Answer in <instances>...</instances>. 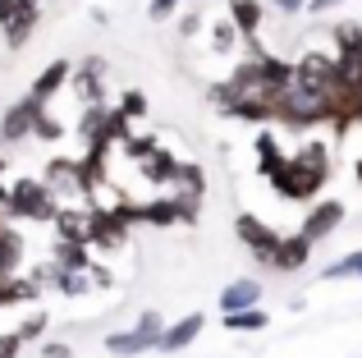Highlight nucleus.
<instances>
[{
  "mask_svg": "<svg viewBox=\"0 0 362 358\" xmlns=\"http://www.w3.org/2000/svg\"><path fill=\"white\" fill-rule=\"evenodd\" d=\"M271 175H275V193L293 197V202H308V197H317V188L326 184V166L308 161V156H293V161L271 166Z\"/></svg>",
  "mask_w": 362,
  "mask_h": 358,
  "instance_id": "f257e3e1",
  "label": "nucleus"
},
{
  "mask_svg": "<svg viewBox=\"0 0 362 358\" xmlns=\"http://www.w3.org/2000/svg\"><path fill=\"white\" fill-rule=\"evenodd\" d=\"M234 37H239V28H234V23H216L211 28V46H216V51H230Z\"/></svg>",
  "mask_w": 362,
  "mask_h": 358,
  "instance_id": "aec40b11",
  "label": "nucleus"
},
{
  "mask_svg": "<svg viewBox=\"0 0 362 358\" xmlns=\"http://www.w3.org/2000/svg\"><path fill=\"white\" fill-rule=\"evenodd\" d=\"M160 331H165L160 313H142L133 331H115V335H106V350H110V354H119V358L147 354V350H156V345H160Z\"/></svg>",
  "mask_w": 362,
  "mask_h": 358,
  "instance_id": "7ed1b4c3",
  "label": "nucleus"
},
{
  "mask_svg": "<svg viewBox=\"0 0 362 358\" xmlns=\"http://www.w3.org/2000/svg\"><path fill=\"white\" fill-rule=\"evenodd\" d=\"M234 230H239V239L247 243V253H252L257 262H266V267H271L275 248H280V234L266 230V225L257 221V216H239V221H234Z\"/></svg>",
  "mask_w": 362,
  "mask_h": 358,
  "instance_id": "423d86ee",
  "label": "nucleus"
},
{
  "mask_svg": "<svg viewBox=\"0 0 362 358\" xmlns=\"http://www.w3.org/2000/svg\"><path fill=\"white\" fill-rule=\"evenodd\" d=\"M23 5H37V0H23Z\"/></svg>",
  "mask_w": 362,
  "mask_h": 358,
  "instance_id": "c756f323",
  "label": "nucleus"
},
{
  "mask_svg": "<svg viewBox=\"0 0 362 358\" xmlns=\"http://www.w3.org/2000/svg\"><path fill=\"white\" fill-rule=\"evenodd\" d=\"M280 14H298V9H308V0H271Z\"/></svg>",
  "mask_w": 362,
  "mask_h": 358,
  "instance_id": "393cba45",
  "label": "nucleus"
},
{
  "mask_svg": "<svg viewBox=\"0 0 362 358\" xmlns=\"http://www.w3.org/2000/svg\"><path fill=\"white\" fill-rule=\"evenodd\" d=\"M23 9H28L23 0H0V28H9V23H14L18 14H23Z\"/></svg>",
  "mask_w": 362,
  "mask_h": 358,
  "instance_id": "412c9836",
  "label": "nucleus"
},
{
  "mask_svg": "<svg viewBox=\"0 0 362 358\" xmlns=\"http://www.w3.org/2000/svg\"><path fill=\"white\" fill-rule=\"evenodd\" d=\"M354 175H358V184H362V161H358V166H354Z\"/></svg>",
  "mask_w": 362,
  "mask_h": 358,
  "instance_id": "c85d7f7f",
  "label": "nucleus"
},
{
  "mask_svg": "<svg viewBox=\"0 0 362 358\" xmlns=\"http://www.w3.org/2000/svg\"><path fill=\"white\" fill-rule=\"evenodd\" d=\"M69 79H74V64H69V60H51V64H46V69L33 79V92H28V97L46 106V101H51L55 92H60L64 83H69Z\"/></svg>",
  "mask_w": 362,
  "mask_h": 358,
  "instance_id": "9d476101",
  "label": "nucleus"
},
{
  "mask_svg": "<svg viewBox=\"0 0 362 358\" xmlns=\"http://www.w3.org/2000/svg\"><path fill=\"white\" fill-rule=\"evenodd\" d=\"M262 304V285L257 280H234L230 289H221V313H247Z\"/></svg>",
  "mask_w": 362,
  "mask_h": 358,
  "instance_id": "9b49d317",
  "label": "nucleus"
},
{
  "mask_svg": "<svg viewBox=\"0 0 362 358\" xmlns=\"http://www.w3.org/2000/svg\"><path fill=\"white\" fill-rule=\"evenodd\" d=\"M42 110H46V106H42V101H33V97L14 101V106H9V115L0 120V138H5V143H23V138L37 129Z\"/></svg>",
  "mask_w": 362,
  "mask_h": 358,
  "instance_id": "39448f33",
  "label": "nucleus"
},
{
  "mask_svg": "<svg viewBox=\"0 0 362 358\" xmlns=\"http://www.w3.org/2000/svg\"><path fill=\"white\" fill-rule=\"evenodd\" d=\"M312 248H317V243H312L308 234H289V239H280L271 267L275 271H298V267H308V262H312Z\"/></svg>",
  "mask_w": 362,
  "mask_h": 358,
  "instance_id": "1a4fd4ad",
  "label": "nucleus"
},
{
  "mask_svg": "<svg viewBox=\"0 0 362 358\" xmlns=\"http://www.w3.org/2000/svg\"><path fill=\"white\" fill-rule=\"evenodd\" d=\"M33 134H37V138H46V143H51V138H60V134H64V129H60V125H55V120L46 115V110H42V120H37V129H33Z\"/></svg>",
  "mask_w": 362,
  "mask_h": 358,
  "instance_id": "5701e85b",
  "label": "nucleus"
},
{
  "mask_svg": "<svg viewBox=\"0 0 362 358\" xmlns=\"http://www.w3.org/2000/svg\"><path fill=\"white\" fill-rule=\"evenodd\" d=\"M23 262V239H18L9 225H0V280L14 276V267Z\"/></svg>",
  "mask_w": 362,
  "mask_h": 358,
  "instance_id": "f8f14e48",
  "label": "nucleus"
},
{
  "mask_svg": "<svg viewBox=\"0 0 362 358\" xmlns=\"http://www.w3.org/2000/svg\"><path fill=\"white\" fill-rule=\"evenodd\" d=\"M55 262H60V271H88V243L60 239V248H55Z\"/></svg>",
  "mask_w": 362,
  "mask_h": 358,
  "instance_id": "4468645a",
  "label": "nucleus"
},
{
  "mask_svg": "<svg viewBox=\"0 0 362 358\" xmlns=\"http://www.w3.org/2000/svg\"><path fill=\"white\" fill-rule=\"evenodd\" d=\"M330 5H339V0H308V9H317V14H321V9H330Z\"/></svg>",
  "mask_w": 362,
  "mask_h": 358,
  "instance_id": "cd10ccee",
  "label": "nucleus"
},
{
  "mask_svg": "<svg viewBox=\"0 0 362 358\" xmlns=\"http://www.w3.org/2000/svg\"><path fill=\"white\" fill-rule=\"evenodd\" d=\"M179 9V0H147V14L151 18H170Z\"/></svg>",
  "mask_w": 362,
  "mask_h": 358,
  "instance_id": "b1692460",
  "label": "nucleus"
},
{
  "mask_svg": "<svg viewBox=\"0 0 362 358\" xmlns=\"http://www.w3.org/2000/svg\"><path fill=\"white\" fill-rule=\"evenodd\" d=\"M9 216H28V221H55V197L51 188H46V179H18V184H9V197H5Z\"/></svg>",
  "mask_w": 362,
  "mask_h": 358,
  "instance_id": "f03ea898",
  "label": "nucleus"
},
{
  "mask_svg": "<svg viewBox=\"0 0 362 358\" xmlns=\"http://www.w3.org/2000/svg\"><path fill=\"white\" fill-rule=\"evenodd\" d=\"M197 23H202L197 14H184V23H179V28H184V37H193V33H197Z\"/></svg>",
  "mask_w": 362,
  "mask_h": 358,
  "instance_id": "bb28decb",
  "label": "nucleus"
},
{
  "mask_svg": "<svg viewBox=\"0 0 362 358\" xmlns=\"http://www.w3.org/2000/svg\"><path fill=\"white\" fill-rule=\"evenodd\" d=\"M225 326H230V331H262V326H266V313H262V308H247V313H225Z\"/></svg>",
  "mask_w": 362,
  "mask_h": 358,
  "instance_id": "dca6fc26",
  "label": "nucleus"
},
{
  "mask_svg": "<svg viewBox=\"0 0 362 358\" xmlns=\"http://www.w3.org/2000/svg\"><path fill=\"white\" fill-rule=\"evenodd\" d=\"M42 358H69V345H42Z\"/></svg>",
  "mask_w": 362,
  "mask_h": 358,
  "instance_id": "a878e982",
  "label": "nucleus"
},
{
  "mask_svg": "<svg viewBox=\"0 0 362 358\" xmlns=\"http://www.w3.org/2000/svg\"><path fill=\"white\" fill-rule=\"evenodd\" d=\"M230 23L239 28L243 37H252L262 28V5L257 0H230Z\"/></svg>",
  "mask_w": 362,
  "mask_h": 358,
  "instance_id": "ddd939ff",
  "label": "nucleus"
},
{
  "mask_svg": "<svg viewBox=\"0 0 362 358\" xmlns=\"http://www.w3.org/2000/svg\"><path fill=\"white\" fill-rule=\"evenodd\" d=\"M202 326H206V317L202 313H188V317H179L175 326H165L160 331V345L156 350H165V354H179V350H188V345L202 335Z\"/></svg>",
  "mask_w": 362,
  "mask_h": 358,
  "instance_id": "0eeeda50",
  "label": "nucleus"
},
{
  "mask_svg": "<svg viewBox=\"0 0 362 358\" xmlns=\"http://www.w3.org/2000/svg\"><path fill=\"white\" fill-rule=\"evenodd\" d=\"M339 276H362V253H349V258L330 262V267H326V280H339Z\"/></svg>",
  "mask_w": 362,
  "mask_h": 358,
  "instance_id": "a211bd4d",
  "label": "nucleus"
},
{
  "mask_svg": "<svg viewBox=\"0 0 362 358\" xmlns=\"http://www.w3.org/2000/svg\"><path fill=\"white\" fill-rule=\"evenodd\" d=\"M119 115H124V120H142V115H147V97H142V92H124Z\"/></svg>",
  "mask_w": 362,
  "mask_h": 358,
  "instance_id": "6ab92c4d",
  "label": "nucleus"
},
{
  "mask_svg": "<svg viewBox=\"0 0 362 358\" xmlns=\"http://www.w3.org/2000/svg\"><path fill=\"white\" fill-rule=\"evenodd\" d=\"M18 335H23V340H42L46 335V317H28V322L18 326Z\"/></svg>",
  "mask_w": 362,
  "mask_h": 358,
  "instance_id": "4be33fe9",
  "label": "nucleus"
},
{
  "mask_svg": "<svg viewBox=\"0 0 362 358\" xmlns=\"http://www.w3.org/2000/svg\"><path fill=\"white\" fill-rule=\"evenodd\" d=\"M339 221H344V207H339V202H317V207L308 212V221H303V230H298V234H308L312 243H321L326 234H335V230H339Z\"/></svg>",
  "mask_w": 362,
  "mask_h": 358,
  "instance_id": "6e6552de",
  "label": "nucleus"
},
{
  "mask_svg": "<svg viewBox=\"0 0 362 358\" xmlns=\"http://www.w3.org/2000/svg\"><path fill=\"white\" fill-rule=\"evenodd\" d=\"M51 280L64 289V294H83V289H88V271H60V267H55Z\"/></svg>",
  "mask_w": 362,
  "mask_h": 358,
  "instance_id": "f3484780",
  "label": "nucleus"
},
{
  "mask_svg": "<svg viewBox=\"0 0 362 358\" xmlns=\"http://www.w3.org/2000/svg\"><path fill=\"white\" fill-rule=\"evenodd\" d=\"M46 188H51L55 207H88V171L69 161H55L51 175H46Z\"/></svg>",
  "mask_w": 362,
  "mask_h": 358,
  "instance_id": "20e7f679",
  "label": "nucleus"
},
{
  "mask_svg": "<svg viewBox=\"0 0 362 358\" xmlns=\"http://www.w3.org/2000/svg\"><path fill=\"white\" fill-rule=\"evenodd\" d=\"M33 28H37V5H28L23 14H18L14 23L5 28V42H9V46H14V51H18V46H23L28 37H33Z\"/></svg>",
  "mask_w": 362,
  "mask_h": 358,
  "instance_id": "2eb2a0df",
  "label": "nucleus"
}]
</instances>
